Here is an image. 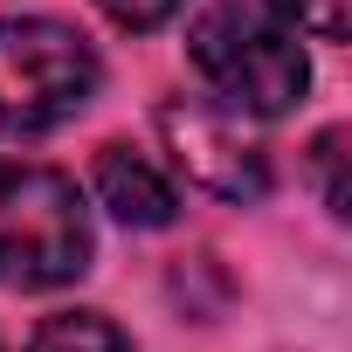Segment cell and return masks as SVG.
Masks as SVG:
<instances>
[{
    "label": "cell",
    "instance_id": "7a4b0ae2",
    "mask_svg": "<svg viewBox=\"0 0 352 352\" xmlns=\"http://www.w3.org/2000/svg\"><path fill=\"white\" fill-rule=\"evenodd\" d=\"M187 56L208 76V90L242 118H276L311 90V63L297 49V28L242 8V0H221V8H208L194 21Z\"/></svg>",
    "mask_w": 352,
    "mask_h": 352
},
{
    "label": "cell",
    "instance_id": "ba28073f",
    "mask_svg": "<svg viewBox=\"0 0 352 352\" xmlns=\"http://www.w3.org/2000/svg\"><path fill=\"white\" fill-rule=\"evenodd\" d=\"M345 131H318V145H311V173H318V187H324V208L331 214H345Z\"/></svg>",
    "mask_w": 352,
    "mask_h": 352
},
{
    "label": "cell",
    "instance_id": "8992f818",
    "mask_svg": "<svg viewBox=\"0 0 352 352\" xmlns=\"http://www.w3.org/2000/svg\"><path fill=\"white\" fill-rule=\"evenodd\" d=\"M28 352H131V338L104 311H56V318L35 324Z\"/></svg>",
    "mask_w": 352,
    "mask_h": 352
},
{
    "label": "cell",
    "instance_id": "52a82bcc",
    "mask_svg": "<svg viewBox=\"0 0 352 352\" xmlns=\"http://www.w3.org/2000/svg\"><path fill=\"white\" fill-rule=\"evenodd\" d=\"M270 14H276L283 28L318 35V42H345V28H352V0H270Z\"/></svg>",
    "mask_w": 352,
    "mask_h": 352
},
{
    "label": "cell",
    "instance_id": "9c48e42d",
    "mask_svg": "<svg viewBox=\"0 0 352 352\" xmlns=\"http://www.w3.org/2000/svg\"><path fill=\"white\" fill-rule=\"evenodd\" d=\"M97 8H104L118 28H138V35H145V28H166L187 0H97Z\"/></svg>",
    "mask_w": 352,
    "mask_h": 352
},
{
    "label": "cell",
    "instance_id": "5b68a950",
    "mask_svg": "<svg viewBox=\"0 0 352 352\" xmlns=\"http://www.w3.org/2000/svg\"><path fill=\"white\" fill-rule=\"evenodd\" d=\"M90 187H97V208H111L124 228H166L173 214H180V194L166 187V173L152 159H138L131 145H104L97 152Z\"/></svg>",
    "mask_w": 352,
    "mask_h": 352
},
{
    "label": "cell",
    "instance_id": "30bf717a",
    "mask_svg": "<svg viewBox=\"0 0 352 352\" xmlns=\"http://www.w3.org/2000/svg\"><path fill=\"white\" fill-rule=\"evenodd\" d=\"M0 352H8V345H0Z\"/></svg>",
    "mask_w": 352,
    "mask_h": 352
},
{
    "label": "cell",
    "instance_id": "3957f363",
    "mask_svg": "<svg viewBox=\"0 0 352 352\" xmlns=\"http://www.w3.org/2000/svg\"><path fill=\"white\" fill-rule=\"evenodd\" d=\"M97 90V49L63 21H0V131L35 138L69 124Z\"/></svg>",
    "mask_w": 352,
    "mask_h": 352
},
{
    "label": "cell",
    "instance_id": "277c9868",
    "mask_svg": "<svg viewBox=\"0 0 352 352\" xmlns=\"http://www.w3.org/2000/svg\"><path fill=\"white\" fill-rule=\"evenodd\" d=\"M159 131L180 159V173L194 187L221 194V201H263L270 194V152L256 145V131H242V111L228 104H166Z\"/></svg>",
    "mask_w": 352,
    "mask_h": 352
},
{
    "label": "cell",
    "instance_id": "6da1fadb",
    "mask_svg": "<svg viewBox=\"0 0 352 352\" xmlns=\"http://www.w3.org/2000/svg\"><path fill=\"white\" fill-rule=\"evenodd\" d=\"M90 270V208L76 180L0 159V283L63 290Z\"/></svg>",
    "mask_w": 352,
    "mask_h": 352
}]
</instances>
